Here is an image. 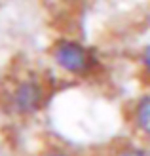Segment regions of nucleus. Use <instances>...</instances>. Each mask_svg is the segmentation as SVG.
<instances>
[{
  "label": "nucleus",
  "instance_id": "obj_1",
  "mask_svg": "<svg viewBox=\"0 0 150 156\" xmlns=\"http://www.w3.org/2000/svg\"><path fill=\"white\" fill-rule=\"evenodd\" d=\"M55 61L70 73H84L89 67V55L80 44L61 42L55 48Z\"/></svg>",
  "mask_w": 150,
  "mask_h": 156
},
{
  "label": "nucleus",
  "instance_id": "obj_2",
  "mask_svg": "<svg viewBox=\"0 0 150 156\" xmlns=\"http://www.w3.org/2000/svg\"><path fill=\"white\" fill-rule=\"evenodd\" d=\"M42 91L34 82H23L13 93V105L21 112H33L40 107Z\"/></svg>",
  "mask_w": 150,
  "mask_h": 156
},
{
  "label": "nucleus",
  "instance_id": "obj_3",
  "mask_svg": "<svg viewBox=\"0 0 150 156\" xmlns=\"http://www.w3.org/2000/svg\"><path fill=\"white\" fill-rule=\"evenodd\" d=\"M137 120H139L141 129L150 135V97L141 101V105L137 108Z\"/></svg>",
  "mask_w": 150,
  "mask_h": 156
},
{
  "label": "nucleus",
  "instance_id": "obj_4",
  "mask_svg": "<svg viewBox=\"0 0 150 156\" xmlns=\"http://www.w3.org/2000/svg\"><path fill=\"white\" fill-rule=\"evenodd\" d=\"M143 63H145V69H146V73L150 74V46L145 50V53H143Z\"/></svg>",
  "mask_w": 150,
  "mask_h": 156
},
{
  "label": "nucleus",
  "instance_id": "obj_5",
  "mask_svg": "<svg viewBox=\"0 0 150 156\" xmlns=\"http://www.w3.org/2000/svg\"><path fill=\"white\" fill-rule=\"evenodd\" d=\"M122 156H146V154H143V152H125Z\"/></svg>",
  "mask_w": 150,
  "mask_h": 156
}]
</instances>
